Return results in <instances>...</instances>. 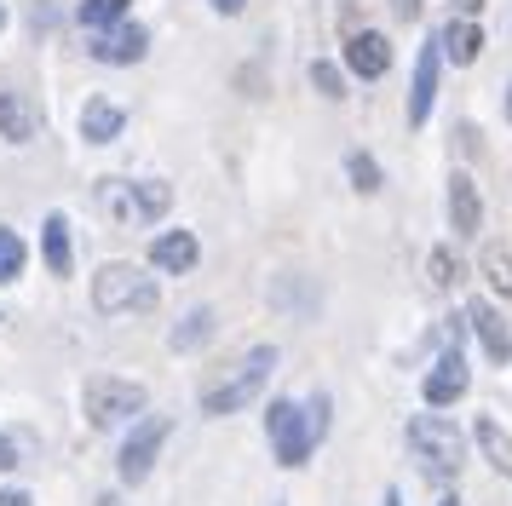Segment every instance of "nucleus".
<instances>
[{"mask_svg":"<svg viewBox=\"0 0 512 506\" xmlns=\"http://www.w3.org/2000/svg\"><path fill=\"white\" fill-rule=\"evenodd\" d=\"M271 374H277V345H254V351H242L213 386H202V414H208V420L242 414L259 391L271 386Z\"/></svg>","mask_w":512,"mask_h":506,"instance_id":"1","label":"nucleus"},{"mask_svg":"<svg viewBox=\"0 0 512 506\" xmlns=\"http://www.w3.org/2000/svg\"><path fill=\"white\" fill-rule=\"evenodd\" d=\"M93 305L104 317H144V311L162 305V282L144 271V265H133V259H110L93 276Z\"/></svg>","mask_w":512,"mask_h":506,"instance_id":"2","label":"nucleus"},{"mask_svg":"<svg viewBox=\"0 0 512 506\" xmlns=\"http://www.w3.org/2000/svg\"><path fill=\"white\" fill-rule=\"evenodd\" d=\"M409 455H415V466L426 472V478H455L466 466V437L455 432V420H443L438 409L432 414H415L409 420Z\"/></svg>","mask_w":512,"mask_h":506,"instance_id":"3","label":"nucleus"},{"mask_svg":"<svg viewBox=\"0 0 512 506\" xmlns=\"http://www.w3.org/2000/svg\"><path fill=\"white\" fill-rule=\"evenodd\" d=\"M81 409H87V426L98 432H116V426H133L144 409H150V391L139 380H121V374H93L81 386Z\"/></svg>","mask_w":512,"mask_h":506,"instance_id":"4","label":"nucleus"},{"mask_svg":"<svg viewBox=\"0 0 512 506\" xmlns=\"http://www.w3.org/2000/svg\"><path fill=\"white\" fill-rule=\"evenodd\" d=\"M265 437H271L277 466H305L311 449L323 443V432L311 426V403H294V397H277V403L265 409Z\"/></svg>","mask_w":512,"mask_h":506,"instance_id":"5","label":"nucleus"},{"mask_svg":"<svg viewBox=\"0 0 512 506\" xmlns=\"http://www.w3.org/2000/svg\"><path fill=\"white\" fill-rule=\"evenodd\" d=\"M167 437H173V420H167V414H139V420L127 426V437H121V449H116V478L144 483L156 472V455L167 449Z\"/></svg>","mask_w":512,"mask_h":506,"instance_id":"6","label":"nucleus"},{"mask_svg":"<svg viewBox=\"0 0 512 506\" xmlns=\"http://www.w3.org/2000/svg\"><path fill=\"white\" fill-rule=\"evenodd\" d=\"M87 52H93L98 64L127 69V64H139L144 52H150V29H144V23H133V18H121V23H110V29H93Z\"/></svg>","mask_w":512,"mask_h":506,"instance_id":"7","label":"nucleus"},{"mask_svg":"<svg viewBox=\"0 0 512 506\" xmlns=\"http://www.w3.org/2000/svg\"><path fill=\"white\" fill-rule=\"evenodd\" d=\"M466 386H472V368H466L461 357V345H443L438 351V363L426 368V409H449V403H461Z\"/></svg>","mask_w":512,"mask_h":506,"instance_id":"8","label":"nucleus"},{"mask_svg":"<svg viewBox=\"0 0 512 506\" xmlns=\"http://www.w3.org/2000/svg\"><path fill=\"white\" fill-rule=\"evenodd\" d=\"M438 75H443V52H438V41H426L420 58H415V81H409V127H426V121H432Z\"/></svg>","mask_w":512,"mask_h":506,"instance_id":"9","label":"nucleus"},{"mask_svg":"<svg viewBox=\"0 0 512 506\" xmlns=\"http://www.w3.org/2000/svg\"><path fill=\"white\" fill-rule=\"evenodd\" d=\"M150 265L167 271V276H190L196 265H202V242H196V230H185V225L162 230V236L150 242Z\"/></svg>","mask_w":512,"mask_h":506,"instance_id":"10","label":"nucleus"},{"mask_svg":"<svg viewBox=\"0 0 512 506\" xmlns=\"http://www.w3.org/2000/svg\"><path fill=\"white\" fill-rule=\"evenodd\" d=\"M461 317H466V328L478 334V345H484L489 363H512V328H507V317H501L489 299H472Z\"/></svg>","mask_w":512,"mask_h":506,"instance_id":"11","label":"nucleus"},{"mask_svg":"<svg viewBox=\"0 0 512 506\" xmlns=\"http://www.w3.org/2000/svg\"><path fill=\"white\" fill-rule=\"evenodd\" d=\"M346 69L357 81H380V75L392 69V41H386V29H357L346 41Z\"/></svg>","mask_w":512,"mask_h":506,"instance_id":"12","label":"nucleus"},{"mask_svg":"<svg viewBox=\"0 0 512 506\" xmlns=\"http://www.w3.org/2000/svg\"><path fill=\"white\" fill-rule=\"evenodd\" d=\"M449 225H455V236H478V225H484V202H478V184H472V173H449Z\"/></svg>","mask_w":512,"mask_h":506,"instance_id":"13","label":"nucleus"},{"mask_svg":"<svg viewBox=\"0 0 512 506\" xmlns=\"http://www.w3.org/2000/svg\"><path fill=\"white\" fill-rule=\"evenodd\" d=\"M438 52H443V64H478V52H484V23L449 18L438 29Z\"/></svg>","mask_w":512,"mask_h":506,"instance_id":"14","label":"nucleus"},{"mask_svg":"<svg viewBox=\"0 0 512 506\" xmlns=\"http://www.w3.org/2000/svg\"><path fill=\"white\" fill-rule=\"evenodd\" d=\"M35 133H41L35 98H24V92H0V138H6V144H29Z\"/></svg>","mask_w":512,"mask_h":506,"instance_id":"15","label":"nucleus"},{"mask_svg":"<svg viewBox=\"0 0 512 506\" xmlns=\"http://www.w3.org/2000/svg\"><path fill=\"white\" fill-rule=\"evenodd\" d=\"M121 133H127V110L121 104H110V98H87L81 104V138L87 144H116Z\"/></svg>","mask_w":512,"mask_h":506,"instance_id":"16","label":"nucleus"},{"mask_svg":"<svg viewBox=\"0 0 512 506\" xmlns=\"http://www.w3.org/2000/svg\"><path fill=\"white\" fill-rule=\"evenodd\" d=\"M472 443H478V455H484L501 478H512V432L501 426V420L478 414V420H472Z\"/></svg>","mask_w":512,"mask_h":506,"instance_id":"17","label":"nucleus"},{"mask_svg":"<svg viewBox=\"0 0 512 506\" xmlns=\"http://www.w3.org/2000/svg\"><path fill=\"white\" fill-rule=\"evenodd\" d=\"M41 253H47L52 276L75 271V242H70V219H64V213H47V219H41Z\"/></svg>","mask_w":512,"mask_h":506,"instance_id":"18","label":"nucleus"},{"mask_svg":"<svg viewBox=\"0 0 512 506\" xmlns=\"http://www.w3.org/2000/svg\"><path fill=\"white\" fill-rule=\"evenodd\" d=\"M219 334V317H213L208 305H196V311H185V317L173 322V334H167V345L173 351H202V345Z\"/></svg>","mask_w":512,"mask_h":506,"instance_id":"19","label":"nucleus"},{"mask_svg":"<svg viewBox=\"0 0 512 506\" xmlns=\"http://www.w3.org/2000/svg\"><path fill=\"white\" fill-rule=\"evenodd\" d=\"M93 202L104 207L110 225H139V213H133V179H98Z\"/></svg>","mask_w":512,"mask_h":506,"instance_id":"20","label":"nucleus"},{"mask_svg":"<svg viewBox=\"0 0 512 506\" xmlns=\"http://www.w3.org/2000/svg\"><path fill=\"white\" fill-rule=\"evenodd\" d=\"M167 207H173V184L167 179H133V213H139V225L167 219Z\"/></svg>","mask_w":512,"mask_h":506,"instance_id":"21","label":"nucleus"},{"mask_svg":"<svg viewBox=\"0 0 512 506\" xmlns=\"http://www.w3.org/2000/svg\"><path fill=\"white\" fill-rule=\"evenodd\" d=\"M478 271H484V282L501 299H512V248L507 242H489V248L478 253Z\"/></svg>","mask_w":512,"mask_h":506,"instance_id":"22","label":"nucleus"},{"mask_svg":"<svg viewBox=\"0 0 512 506\" xmlns=\"http://www.w3.org/2000/svg\"><path fill=\"white\" fill-rule=\"evenodd\" d=\"M346 173H351V190H357V196H380V184H386V173H380V161H374L369 150H351Z\"/></svg>","mask_w":512,"mask_h":506,"instance_id":"23","label":"nucleus"},{"mask_svg":"<svg viewBox=\"0 0 512 506\" xmlns=\"http://www.w3.org/2000/svg\"><path fill=\"white\" fill-rule=\"evenodd\" d=\"M127 12H133V0H81V6H75L81 29H110V23H121Z\"/></svg>","mask_w":512,"mask_h":506,"instance_id":"24","label":"nucleus"},{"mask_svg":"<svg viewBox=\"0 0 512 506\" xmlns=\"http://www.w3.org/2000/svg\"><path fill=\"white\" fill-rule=\"evenodd\" d=\"M24 259H29L24 236L0 225V282H18V276H24Z\"/></svg>","mask_w":512,"mask_h":506,"instance_id":"25","label":"nucleus"},{"mask_svg":"<svg viewBox=\"0 0 512 506\" xmlns=\"http://www.w3.org/2000/svg\"><path fill=\"white\" fill-rule=\"evenodd\" d=\"M426 276H432L438 288H455V282H461V259H455V248H432L426 253Z\"/></svg>","mask_w":512,"mask_h":506,"instance_id":"26","label":"nucleus"},{"mask_svg":"<svg viewBox=\"0 0 512 506\" xmlns=\"http://www.w3.org/2000/svg\"><path fill=\"white\" fill-rule=\"evenodd\" d=\"M311 87L323 92V98H346V75L328 64V58H317V64H311Z\"/></svg>","mask_w":512,"mask_h":506,"instance_id":"27","label":"nucleus"},{"mask_svg":"<svg viewBox=\"0 0 512 506\" xmlns=\"http://www.w3.org/2000/svg\"><path fill=\"white\" fill-rule=\"evenodd\" d=\"M18 460H24V443L12 432H0V472H18Z\"/></svg>","mask_w":512,"mask_h":506,"instance_id":"28","label":"nucleus"},{"mask_svg":"<svg viewBox=\"0 0 512 506\" xmlns=\"http://www.w3.org/2000/svg\"><path fill=\"white\" fill-rule=\"evenodd\" d=\"M392 18L397 23H415L420 18V0H392Z\"/></svg>","mask_w":512,"mask_h":506,"instance_id":"29","label":"nucleus"},{"mask_svg":"<svg viewBox=\"0 0 512 506\" xmlns=\"http://www.w3.org/2000/svg\"><path fill=\"white\" fill-rule=\"evenodd\" d=\"M0 506H35V495L29 489H0Z\"/></svg>","mask_w":512,"mask_h":506,"instance_id":"30","label":"nucleus"},{"mask_svg":"<svg viewBox=\"0 0 512 506\" xmlns=\"http://www.w3.org/2000/svg\"><path fill=\"white\" fill-rule=\"evenodd\" d=\"M455 6V18H484V0H449Z\"/></svg>","mask_w":512,"mask_h":506,"instance_id":"31","label":"nucleus"},{"mask_svg":"<svg viewBox=\"0 0 512 506\" xmlns=\"http://www.w3.org/2000/svg\"><path fill=\"white\" fill-rule=\"evenodd\" d=\"M213 12H219V18H236V12H248V0H208Z\"/></svg>","mask_w":512,"mask_h":506,"instance_id":"32","label":"nucleus"},{"mask_svg":"<svg viewBox=\"0 0 512 506\" xmlns=\"http://www.w3.org/2000/svg\"><path fill=\"white\" fill-rule=\"evenodd\" d=\"M98 506H121V495H104V501H98Z\"/></svg>","mask_w":512,"mask_h":506,"instance_id":"33","label":"nucleus"},{"mask_svg":"<svg viewBox=\"0 0 512 506\" xmlns=\"http://www.w3.org/2000/svg\"><path fill=\"white\" fill-rule=\"evenodd\" d=\"M507 121H512V81H507Z\"/></svg>","mask_w":512,"mask_h":506,"instance_id":"34","label":"nucleus"},{"mask_svg":"<svg viewBox=\"0 0 512 506\" xmlns=\"http://www.w3.org/2000/svg\"><path fill=\"white\" fill-rule=\"evenodd\" d=\"M438 506H461V501H455V495H443V501H438Z\"/></svg>","mask_w":512,"mask_h":506,"instance_id":"35","label":"nucleus"},{"mask_svg":"<svg viewBox=\"0 0 512 506\" xmlns=\"http://www.w3.org/2000/svg\"><path fill=\"white\" fill-rule=\"evenodd\" d=\"M386 506H403V501H397V495H386Z\"/></svg>","mask_w":512,"mask_h":506,"instance_id":"36","label":"nucleus"},{"mask_svg":"<svg viewBox=\"0 0 512 506\" xmlns=\"http://www.w3.org/2000/svg\"><path fill=\"white\" fill-rule=\"evenodd\" d=\"M0 29H6V6H0Z\"/></svg>","mask_w":512,"mask_h":506,"instance_id":"37","label":"nucleus"}]
</instances>
